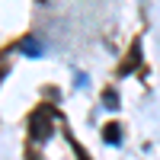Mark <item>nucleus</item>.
<instances>
[{"instance_id":"obj_1","label":"nucleus","mask_w":160,"mask_h":160,"mask_svg":"<svg viewBox=\"0 0 160 160\" xmlns=\"http://www.w3.org/2000/svg\"><path fill=\"white\" fill-rule=\"evenodd\" d=\"M55 115H58V112L51 109L48 102H42V106H38V109L29 115V138L38 141V144L48 141V138H51V131H55Z\"/></svg>"},{"instance_id":"obj_2","label":"nucleus","mask_w":160,"mask_h":160,"mask_svg":"<svg viewBox=\"0 0 160 160\" xmlns=\"http://www.w3.org/2000/svg\"><path fill=\"white\" fill-rule=\"evenodd\" d=\"M138 61H141V48L135 45V48H131V55L125 58V64H122V68H118V74H131V71L138 68Z\"/></svg>"},{"instance_id":"obj_3","label":"nucleus","mask_w":160,"mask_h":160,"mask_svg":"<svg viewBox=\"0 0 160 160\" xmlns=\"http://www.w3.org/2000/svg\"><path fill=\"white\" fill-rule=\"evenodd\" d=\"M102 138L109 141V144H122V128H118L115 122H112V125H106V131H102Z\"/></svg>"},{"instance_id":"obj_4","label":"nucleus","mask_w":160,"mask_h":160,"mask_svg":"<svg viewBox=\"0 0 160 160\" xmlns=\"http://www.w3.org/2000/svg\"><path fill=\"white\" fill-rule=\"evenodd\" d=\"M19 51H26V55H42V45H38L35 38H22V42H19Z\"/></svg>"},{"instance_id":"obj_5","label":"nucleus","mask_w":160,"mask_h":160,"mask_svg":"<svg viewBox=\"0 0 160 160\" xmlns=\"http://www.w3.org/2000/svg\"><path fill=\"white\" fill-rule=\"evenodd\" d=\"M102 102L109 106V109H118V96H115V90H106V93H102Z\"/></svg>"},{"instance_id":"obj_6","label":"nucleus","mask_w":160,"mask_h":160,"mask_svg":"<svg viewBox=\"0 0 160 160\" xmlns=\"http://www.w3.org/2000/svg\"><path fill=\"white\" fill-rule=\"evenodd\" d=\"M29 160H38V157H32V154H29Z\"/></svg>"}]
</instances>
